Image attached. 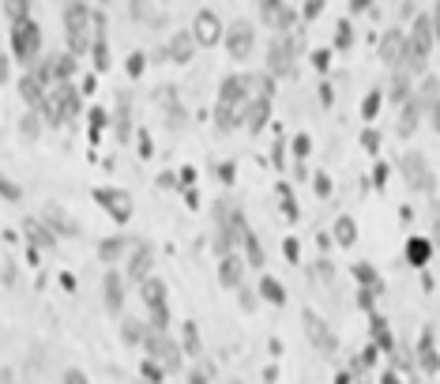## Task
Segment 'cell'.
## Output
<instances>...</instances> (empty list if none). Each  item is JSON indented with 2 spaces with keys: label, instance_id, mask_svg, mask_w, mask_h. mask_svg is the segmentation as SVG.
Returning <instances> with one entry per match:
<instances>
[{
  "label": "cell",
  "instance_id": "obj_1",
  "mask_svg": "<svg viewBox=\"0 0 440 384\" xmlns=\"http://www.w3.org/2000/svg\"><path fill=\"white\" fill-rule=\"evenodd\" d=\"M91 23H94V12L87 4H68L64 8V27H68V53L80 57L91 46Z\"/></svg>",
  "mask_w": 440,
  "mask_h": 384
},
{
  "label": "cell",
  "instance_id": "obj_2",
  "mask_svg": "<svg viewBox=\"0 0 440 384\" xmlns=\"http://www.w3.org/2000/svg\"><path fill=\"white\" fill-rule=\"evenodd\" d=\"M399 170H403V178L410 181V189H417V192H433L436 189L433 170H429L425 155H417V151H406V155L399 159Z\"/></svg>",
  "mask_w": 440,
  "mask_h": 384
},
{
  "label": "cell",
  "instance_id": "obj_3",
  "mask_svg": "<svg viewBox=\"0 0 440 384\" xmlns=\"http://www.w3.org/2000/svg\"><path fill=\"white\" fill-rule=\"evenodd\" d=\"M38 49H42V27L34 23V19H19V23H12V53L15 57L30 61Z\"/></svg>",
  "mask_w": 440,
  "mask_h": 384
},
{
  "label": "cell",
  "instance_id": "obj_4",
  "mask_svg": "<svg viewBox=\"0 0 440 384\" xmlns=\"http://www.w3.org/2000/svg\"><path fill=\"white\" fill-rule=\"evenodd\" d=\"M147 354H151V361H158L166 373H173V369H181V347L173 343V339L166 335V332H151L147 335Z\"/></svg>",
  "mask_w": 440,
  "mask_h": 384
},
{
  "label": "cell",
  "instance_id": "obj_5",
  "mask_svg": "<svg viewBox=\"0 0 440 384\" xmlns=\"http://www.w3.org/2000/svg\"><path fill=\"white\" fill-rule=\"evenodd\" d=\"M294 53H298V38H275L268 49V75H290L294 72Z\"/></svg>",
  "mask_w": 440,
  "mask_h": 384
},
{
  "label": "cell",
  "instance_id": "obj_6",
  "mask_svg": "<svg viewBox=\"0 0 440 384\" xmlns=\"http://www.w3.org/2000/svg\"><path fill=\"white\" fill-rule=\"evenodd\" d=\"M222 38H226L230 57H237V61L252 57V42H256V35H252V23H249V19H234V23L226 27Z\"/></svg>",
  "mask_w": 440,
  "mask_h": 384
},
{
  "label": "cell",
  "instance_id": "obj_7",
  "mask_svg": "<svg viewBox=\"0 0 440 384\" xmlns=\"http://www.w3.org/2000/svg\"><path fill=\"white\" fill-rule=\"evenodd\" d=\"M305 332H309V343L320 350V354H335L339 350V339L332 335V328H327L313 309H305Z\"/></svg>",
  "mask_w": 440,
  "mask_h": 384
},
{
  "label": "cell",
  "instance_id": "obj_8",
  "mask_svg": "<svg viewBox=\"0 0 440 384\" xmlns=\"http://www.w3.org/2000/svg\"><path fill=\"white\" fill-rule=\"evenodd\" d=\"M94 200L102 204L106 211L117 218V223H128V218H132V196L125 189H98Z\"/></svg>",
  "mask_w": 440,
  "mask_h": 384
},
{
  "label": "cell",
  "instance_id": "obj_9",
  "mask_svg": "<svg viewBox=\"0 0 440 384\" xmlns=\"http://www.w3.org/2000/svg\"><path fill=\"white\" fill-rule=\"evenodd\" d=\"M151 268H155V249L147 245V241H136L128 252V275L136 283H147L151 279Z\"/></svg>",
  "mask_w": 440,
  "mask_h": 384
},
{
  "label": "cell",
  "instance_id": "obj_10",
  "mask_svg": "<svg viewBox=\"0 0 440 384\" xmlns=\"http://www.w3.org/2000/svg\"><path fill=\"white\" fill-rule=\"evenodd\" d=\"M192 38L200 42V46H215L218 38H222V23H218L215 12H200L192 23Z\"/></svg>",
  "mask_w": 440,
  "mask_h": 384
},
{
  "label": "cell",
  "instance_id": "obj_11",
  "mask_svg": "<svg viewBox=\"0 0 440 384\" xmlns=\"http://www.w3.org/2000/svg\"><path fill=\"white\" fill-rule=\"evenodd\" d=\"M260 16H263V23H271L279 35H286V30L294 27V19H298V12H294L290 4H275V0H268V4L260 8Z\"/></svg>",
  "mask_w": 440,
  "mask_h": 384
},
{
  "label": "cell",
  "instance_id": "obj_12",
  "mask_svg": "<svg viewBox=\"0 0 440 384\" xmlns=\"http://www.w3.org/2000/svg\"><path fill=\"white\" fill-rule=\"evenodd\" d=\"M218 283L222 287H241L245 283V260L234 256V252H226V256H218Z\"/></svg>",
  "mask_w": 440,
  "mask_h": 384
},
{
  "label": "cell",
  "instance_id": "obj_13",
  "mask_svg": "<svg viewBox=\"0 0 440 384\" xmlns=\"http://www.w3.org/2000/svg\"><path fill=\"white\" fill-rule=\"evenodd\" d=\"M380 57L391 64V68H399L403 57H406V35L403 30H388V35L380 38Z\"/></svg>",
  "mask_w": 440,
  "mask_h": 384
},
{
  "label": "cell",
  "instance_id": "obj_14",
  "mask_svg": "<svg viewBox=\"0 0 440 384\" xmlns=\"http://www.w3.org/2000/svg\"><path fill=\"white\" fill-rule=\"evenodd\" d=\"M102 294H106V309L120 313V305H125V279H120L117 271H106L102 275Z\"/></svg>",
  "mask_w": 440,
  "mask_h": 384
},
{
  "label": "cell",
  "instance_id": "obj_15",
  "mask_svg": "<svg viewBox=\"0 0 440 384\" xmlns=\"http://www.w3.org/2000/svg\"><path fill=\"white\" fill-rule=\"evenodd\" d=\"M42 223H46L53 234H80V226H75L68 215H64L61 204H46V215H42Z\"/></svg>",
  "mask_w": 440,
  "mask_h": 384
},
{
  "label": "cell",
  "instance_id": "obj_16",
  "mask_svg": "<svg viewBox=\"0 0 440 384\" xmlns=\"http://www.w3.org/2000/svg\"><path fill=\"white\" fill-rule=\"evenodd\" d=\"M245 75H226L222 80V91H218V102L222 106H241L245 102Z\"/></svg>",
  "mask_w": 440,
  "mask_h": 384
},
{
  "label": "cell",
  "instance_id": "obj_17",
  "mask_svg": "<svg viewBox=\"0 0 440 384\" xmlns=\"http://www.w3.org/2000/svg\"><path fill=\"white\" fill-rule=\"evenodd\" d=\"M139 294H143V305H147V309H162V305H166V283H162L158 275L139 283Z\"/></svg>",
  "mask_w": 440,
  "mask_h": 384
},
{
  "label": "cell",
  "instance_id": "obj_18",
  "mask_svg": "<svg viewBox=\"0 0 440 384\" xmlns=\"http://www.w3.org/2000/svg\"><path fill=\"white\" fill-rule=\"evenodd\" d=\"M23 230H27V241H30L34 249H53V241H57V234H53L46 223H38V218H27Z\"/></svg>",
  "mask_w": 440,
  "mask_h": 384
},
{
  "label": "cell",
  "instance_id": "obj_19",
  "mask_svg": "<svg viewBox=\"0 0 440 384\" xmlns=\"http://www.w3.org/2000/svg\"><path fill=\"white\" fill-rule=\"evenodd\" d=\"M19 94L27 98L30 109H38V113H42V106H46V94H49V91L34 80V75H23V80H19Z\"/></svg>",
  "mask_w": 440,
  "mask_h": 384
},
{
  "label": "cell",
  "instance_id": "obj_20",
  "mask_svg": "<svg viewBox=\"0 0 440 384\" xmlns=\"http://www.w3.org/2000/svg\"><path fill=\"white\" fill-rule=\"evenodd\" d=\"M192 49H196V38L189 35V30H181V35H173V42H170V46L166 49H162V53H166V57H173V61H189L192 57Z\"/></svg>",
  "mask_w": 440,
  "mask_h": 384
},
{
  "label": "cell",
  "instance_id": "obj_21",
  "mask_svg": "<svg viewBox=\"0 0 440 384\" xmlns=\"http://www.w3.org/2000/svg\"><path fill=\"white\" fill-rule=\"evenodd\" d=\"M414 91H410V72H403V68H391V102H410Z\"/></svg>",
  "mask_w": 440,
  "mask_h": 384
},
{
  "label": "cell",
  "instance_id": "obj_22",
  "mask_svg": "<svg viewBox=\"0 0 440 384\" xmlns=\"http://www.w3.org/2000/svg\"><path fill=\"white\" fill-rule=\"evenodd\" d=\"M429 256H433V241H425V237H410V241H406V260H410L414 268L429 264Z\"/></svg>",
  "mask_w": 440,
  "mask_h": 384
},
{
  "label": "cell",
  "instance_id": "obj_23",
  "mask_svg": "<svg viewBox=\"0 0 440 384\" xmlns=\"http://www.w3.org/2000/svg\"><path fill=\"white\" fill-rule=\"evenodd\" d=\"M417 117H422V106H417L414 98H410V102H403L399 125H395V128H399V136H410V132H414V128H417Z\"/></svg>",
  "mask_w": 440,
  "mask_h": 384
},
{
  "label": "cell",
  "instance_id": "obj_24",
  "mask_svg": "<svg viewBox=\"0 0 440 384\" xmlns=\"http://www.w3.org/2000/svg\"><path fill=\"white\" fill-rule=\"evenodd\" d=\"M268 117H271V102H249L245 106V125L252 128V132L268 125Z\"/></svg>",
  "mask_w": 440,
  "mask_h": 384
},
{
  "label": "cell",
  "instance_id": "obj_25",
  "mask_svg": "<svg viewBox=\"0 0 440 384\" xmlns=\"http://www.w3.org/2000/svg\"><path fill=\"white\" fill-rule=\"evenodd\" d=\"M417 361H422L425 373H436L440 369V354L433 350V332L425 328V339H422V350H417Z\"/></svg>",
  "mask_w": 440,
  "mask_h": 384
},
{
  "label": "cell",
  "instance_id": "obj_26",
  "mask_svg": "<svg viewBox=\"0 0 440 384\" xmlns=\"http://www.w3.org/2000/svg\"><path fill=\"white\" fill-rule=\"evenodd\" d=\"M120 335H125L128 347H139V343H147L151 328L143 324V321H125V324H120Z\"/></svg>",
  "mask_w": 440,
  "mask_h": 384
},
{
  "label": "cell",
  "instance_id": "obj_27",
  "mask_svg": "<svg viewBox=\"0 0 440 384\" xmlns=\"http://www.w3.org/2000/svg\"><path fill=\"white\" fill-rule=\"evenodd\" d=\"M335 241H339L343 249L358 241V226H354V218H350V215H339V218H335Z\"/></svg>",
  "mask_w": 440,
  "mask_h": 384
},
{
  "label": "cell",
  "instance_id": "obj_28",
  "mask_svg": "<svg viewBox=\"0 0 440 384\" xmlns=\"http://www.w3.org/2000/svg\"><path fill=\"white\" fill-rule=\"evenodd\" d=\"M417 94H422V98H414V102L429 113V106L440 98V80H436V75H425V80H422V91H417Z\"/></svg>",
  "mask_w": 440,
  "mask_h": 384
},
{
  "label": "cell",
  "instance_id": "obj_29",
  "mask_svg": "<svg viewBox=\"0 0 440 384\" xmlns=\"http://www.w3.org/2000/svg\"><path fill=\"white\" fill-rule=\"evenodd\" d=\"M260 294H263L268 302H275V305H286V287H282L279 279H271V275L260 279Z\"/></svg>",
  "mask_w": 440,
  "mask_h": 384
},
{
  "label": "cell",
  "instance_id": "obj_30",
  "mask_svg": "<svg viewBox=\"0 0 440 384\" xmlns=\"http://www.w3.org/2000/svg\"><path fill=\"white\" fill-rule=\"evenodd\" d=\"M125 245H128V241H125V237H106V241H102V245H98V256H102V260H106V264H109V260H117V256H120V252H125Z\"/></svg>",
  "mask_w": 440,
  "mask_h": 384
},
{
  "label": "cell",
  "instance_id": "obj_31",
  "mask_svg": "<svg viewBox=\"0 0 440 384\" xmlns=\"http://www.w3.org/2000/svg\"><path fill=\"white\" fill-rule=\"evenodd\" d=\"M132 117H128V94H120L117 98V136L120 140H128V132H132Z\"/></svg>",
  "mask_w": 440,
  "mask_h": 384
},
{
  "label": "cell",
  "instance_id": "obj_32",
  "mask_svg": "<svg viewBox=\"0 0 440 384\" xmlns=\"http://www.w3.org/2000/svg\"><path fill=\"white\" fill-rule=\"evenodd\" d=\"M72 72H75V57H72V53H61V57H53V75H57L61 83H68Z\"/></svg>",
  "mask_w": 440,
  "mask_h": 384
},
{
  "label": "cell",
  "instance_id": "obj_33",
  "mask_svg": "<svg viewBox=\"0 0 440 384\" xmlns=\"http://www.w3.org/2000/svg\"><path fill=\"white\" fill-rule=\"evenodd\" d=\"M181 335H184V343H181V350H189V354L196 358V354H200V328H196V324L189 321V324H184V328H181Z\"/></svg>",
  "mask_w": 440,
  "mask_h": 384
},
{
  "label": "cell",
  "instance_id": "obj_34",
  "mask_svg": "<svg viewBox=\"0 0 440 384\" xmlns=\"http://www.w3.org/2000/svg\"><path fill=\"white\" fill-rule=\"evenodd\" d=\"M241 245H245V256H249V264H252V268H263V249H260L256 234H249L245 241H241Z\"/></svg>",
  "mask_w": 440,
  "mask_h": 384
},
{
  "label": "cell",
  "instance_id": "obj_35",
  "mask_svg": "<svg viewBox=\"0 0 440 384\" xmlns=\"http://www.w3.org/2000/svg\"><path fill=\"white\" fill-rule=\"evenodd\" d=\"M215 120H218V128H234L237 125V106H222V102H218V109H215Z\"/></svg>",
  "mask_w": 440,
  "mask_h": 384
},
{
  "label": "cell",
  "instance_id": "obj_36",
  "mask_svg": "<svg viewBox=\"0 0 440 384\" xmlns=\"http://www.w3.org/2000/svg\"><path fill=\"white\" fill-rule=\"evenodd\" d=\"M380 102H384V94H380V91H369V94H365V102H361V117L372 120V117L380 113Z\"/></svg>",
  "mask_w": 440,
  "mask_h": 384
},
{
  "label": "cell",
  "instance_id": "obj_37",
  "mask_svg": "<svg viewBox=\"0 0 440 384\" xmlns=\"http://www.w3.org/2000/svg\"><path fill=\"white\" fill-rule=\"evenodd\" d=\"M372 339H377L380 347H395V339H391V332H388V324H384L380 316H372Z\"/></svg>",
  "mask_w": 440,
  "mask_h": 384
},
{
  "label": "cell",
  "instance_id": "obj_38",
  "mask_svg": "<svg viewBox=\"0 0 440 384\" xmlns=\"http://www.w3.org/2000/svg\"><path fill=\"white\" fill-rule=\"evenodd\" d=\"M170 328V309L162 305V309H151V332H166Z\"/></svg>",
  "mask_w": 440,
  "mask_h": 384
},
{
  "label": "cell",
  "instance_id": "obj_39",
  "mask_svg": "<svg viewBox=\"0 0 440 384\" xmlns=\"http://www.w3.org/2000/svg\"><path fill=\"white\" fill-rule=\"evenodd\" d=\"M350 42H354V30H350V23L343 19V23L335 27V46L339 49H350Z\"/></svg>",
  "mask_w": 440,
  "mask_h": 384
},
{
  "label": "cell",
  "instance_id": "obj_40",
  "mask_svg": "<svg viewBox=\"0 0 440 384\" xmlns=\"http://www.w3.org/2000/svg\"><path fill=\"white\" fill-rule=\"evenodd\" d=\"M354 275H358V283H361L365 290L377 283V271H372V264H354Z\"/></svg>",
  "mask_w": 440,
  "mask_h": 384
},
{
  "label": "cell",
  "instance_id": "obj_41",
  "mask_svg": "<svg viewBox=\"0 0 440 384\" xmlns=\"http://www.w3.org/2000/svg\"><path fill=\"white\" fill-rule=\"evenodd\" d=\"M91 49H94V61H98V68H106V64H109V49H106V35H98Z\"/></svg>",
  "mask_w": 440,
  "mask_h": 384
},
{
  "label": "cell",
  "instance_id": "obj_42",
  "mask_svg": "<svg viewBox=\"0 0 440 384\" xmlns=\"http://www.w3.org/2000/svg\"><path fill=\"white\" fill-rule=\"evenodd\" d=\"M143 377H147L151 384H158L162 377H166V369H162L158 361H151V358H147V361H143Z\"/></svg>",
  "mask_w": 440,
  "mask_h": 384
},
{
  "label": "cell",
  "instance_id": "obj_43",
  "mask_svg": "<svg viewBox=\"0 0 440 384\" xmlns=\"http://www.w3.org/2000/svg\"><path fill=\"white\" fill-rule=\"evenodd\" d=\"M211 380V366L207 361H200V366H192V373H189V384H207Z\"/></svg>",
  "mask_w": 440,
  "mask_h": 384
},
{
  "label": "cell",
  "instance_id": "obj_44",
  "mask_svg": "<svg viewBox=\"0 0 440 384\" xmlns=\"http://www.w3.org/2000/svg\"><path fill=\"white\" fill-rule=\"evenodd\" d=\"M8 19H12V23H19V19H30V8L23 4V0H15V4H8Z\"/></svg>",
  "mask_w": 440,
  "mask_h": 384
},
{
  "label": "cell",
  "instance_id": "obj_45",
  "mask_svg": "<svg viewBox=\"0 0 440 384\" xmlns=\"http://www.w3.org/2000/svg\"><path fill=\"white\" fill-rule=\"evenodd\" d=\"M237 294H241V309H249V313L256 309V294H252V290L245 287V283H241V287H237Z\"/></svg>",
  "mask_w": 440,
  "mask_h": 384
},
{
  "label": "cell",
  "instance_id": "obj_46",
  "mask_svg": "<svg viewBox=\"0 0 440 384\" xmlns=\"http://www.w3.org/2000/svg\"><path fill=\"white\" fill-rule=\"evenodd\" d=\"M0 196H4V200H19V189L4 178V173H0Z\"/></svg>",
  "mask_w": 440,
  "mask_h": 384
},
{
  "label": "cell",
  "instance_id": "obj_47",
  "mask_svg": "<svg viewBox=\"0 0 440 384\" xmlns=\"http://www.w3.org/2000/svg\"><path fill=\"white\" fill-rule=\"evenodd\" d=\"M309 151H313V140H309V136H298V140H294V155H298V159H305Z\"/></svg>",
  "mask_w": 440,
  "mask_h": 384
},
{
  "label": "cell",
  "instance_id": "obj_48",
  "mask_svg": "<svg viewBox=\"0 0 440 384\" xmlns=\"http://www.w3.org/2000/svg\"><path fill=\"white\" fill-rule=\"evenodd\" d=\"M316 196H332V178H327V173H316Z\"/></svg>",
  "mask_w": 440,
  "mask_h": 384
},
{
  "label": "cell",
  "instance_id": "obj_49",
  "mask_svg": "<svg viewBox=\"0 0 440 384\" xmlns=\"http://www.w3.org/2000/svg\"><path fill=\"white\" fill-rule=\"evenodd\" d=\"M429 218H433V241H440V200H433V207H429Z\"/></svg>",
  "mask_w": 440,
  "mask_h": 384
},
{
  "label": "cell",
  "instance_id": "obj_50",
  "mask_svg": "<svg viewBox=\"0 0 440 384\" xmlns=\"http://www.w3.org/2000/svg\"><path fill=\"white\" fill-rule=\"evenodd\" d=\"M61 384H91V380H87V373H83V369H68Z\"/></svg>",
  "mask_w": 440,
  "mask_h": 384
},
{
  "label": "cell",
  "instance_id": "obj_51",
  "mask_svg": "<svg viewBox=\"0 0 440 384\" xmlns=\"http://www.w3.org/2000/svg\"><path fill=\"white\" fill-rule=\"evenodd\" d=\"M23 136H38V117L34 113L23 117Z\"/></svg>",
  "mask_w": 440,
  "mask_h": 384
},
{
  "label": "cell",
  "instance_id": "obj_52",
  "mask_svg": "<svg viewBox=\"0 0 440 384\" xmlns=\"http://www.w3.org/2000/svg\"><path fill=\"white\" fill-rule=\"evenodd\" d=\"M143 72V53H132L128 57V75H139Z\"/></svg>",
  "mask_w": 440,
  "mask_h": 384
},
{
  "label": "cell",
  "instance_id": "obj_53",
  "mask_svg": "<svg viewBox=\"0 0 440 384\" xmlns=\"http://www.w3.org/2000/svg\"><path fill=\"white\" fill-rule=\"evenodd\" d=\"M361 144H365V147L372 151V155H377V147H380V136H377V132H365V136H361Z\"/></svg>",
  "mask_w": 440,
  "mask_h": 384
},
{
  "label": "cell",
  "instance_id": "obj_54",
  "mask_svg": "<svg viewBox=\"0 0 440 384\" xmlns=\"http://www.w3.org/2000/svg\"><path fill=\"white\" fill-rule=\"evenodd\" d=\"M358 305H361V309H372V290L361 287V290H358Z\"/></svg>",
  "mask_w": 440,
  "mask_h": 384
},
{
  "label": "cell",
  "instance_id": "obj_55",
  "mask_svg": "<svg viewBox=\"0 0 440 384\" xmlns=\"http://www.w3.org/2000/svg\"><path fill=\"white\" fill-rule=\"evenodd\" d=\"M429 117H433V128H436V132H440V98H436V102H433V106H429Z\"/></svg>",
  "mask_w": 440,
  "mask_h": 384
},
{
  "label": "cell",
  "instance_id": "obj_56",
  "mask_svg": "<svg viewBox=\"0 0 440 384\" xmlns=\"http://www.w3.org/2000/svg\"><path fill=\"white\" fill-rule=\"evenodd\" d=\"M158 185H162V189H177V178H173V173H162Z\"/></svg>",
  "mask_w": 440,
  "mask_h": 384
},
{
  "label": "cell",
  "instance_id": "obj_57",
  "mask_svg": "<svg viewBox=\"0 0 440 384\" xmlns=\"http://www.w3.org/2000/svg\"><path fill=\"white\" fill-rule=\"evenodd\" d=\"M286 256L298 260V241H294V237H286Z\"/></svg>",
  "mask_w": 440,
  "mask_h": 384
},
{
  "label": "cell",
  "instance_id": "obj_58",
  "mask_svg": "<svg viewBox=\"0 0 440 384\" xmlns=\"http://www.w3.org/2000/svg\"><path fill=\"white\" fill-rule=\"evenodd\" d=\"M320 8H324L320 0H313V4H305V16H309V19H313V16H320Z\"/></svg>",
  "mask_w": 440,
  "mask_h": 384
},
{
  "label": "cell",
  "instance_id": "obj_59",
  "mask_svg": "<svg viewBox=\"0 0 440 384\" xmlns=\"http://www.w3.org/2000/svg\"><path fill=\"white\" fill-rule=\"evenodd\" d=\"M332 98H335V94H332V87L324 83V87H320V102H324V106H332Z\"/></svg>",
  "mask_w": 440,
  "mask_h": 384
},
{
  "label": "cell",
  "instance_id": "obj_60",
  "mask_svg": "<svg viewBox=\"0 0 440 384\" xmlns=\"http://www.w3.org/2000/svg\"><path fill=\"white\" fill-rule=\"evenodd\" d=\"M4 80H8V61L0 57V83H4Z\"/></svg>",
  "mask_w": 440,
  "mask_h": 384
},
{
  "label": "cell",
  "instance_id": "obj_61",
  "mask_svg": "<svg viewBox=\"0 0 440 384\" xmlns=\"http://www.w3.org/2000/svg\"><path fill=\"white\" fill-rule=\"evenodd\" d=\"M384 384H399V377H395V373H388V377H384Z\"/></svg>",
  "mask_w": 440,
  "mask_h": 384
}]
</instances>
